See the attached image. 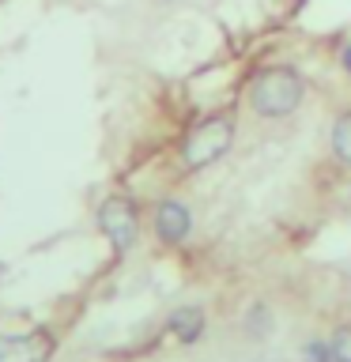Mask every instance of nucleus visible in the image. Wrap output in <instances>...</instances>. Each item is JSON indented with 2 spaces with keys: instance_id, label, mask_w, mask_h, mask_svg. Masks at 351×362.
<instances>
[{
  "instance_id": "3",
  "label": "nucleus",
  "mask_w": 351,
  "mask_h": 362,
  "mask_svg": "<svg viewBox=\"0 0 351 362\" xmlns=\"http://www.w3.org/2000/svg\"><path fill=\"white\" fill-rule=\"evenodd\" d=\"M98 226H102V234L113 242L117 253H129L132 242H136V208H132V200L110 197L98 208Z\"/></svg>"
},
{
  "instance_id": "5",
  "label": "nucleus",
  "mask_w": 351,
  "mask_h": 362,
  "mask_svg": "<svg viewBox=\"0 0 351 362\" xmlns=\"http://www.w3.org/2000/svg\"><path fill=\"white\" fill-rule=\"evenodd\" d=\"M192 230V215L189 208L181 200H163L155 208V234H159V242H166V245H178V242H185Z\"/></svg>"
},
{
  "instance_id": "7",
  "label": "nucleus",
  "mask_w": 351,
  "mask_h": 362,
  "mask_svg": "<svg viewBox=\"0 0 351 362\" xmlns=\"http://www.w3.org/2000/svg\"><path fill=\"white\" fill-rule=\"evenodd\" d=\"M333 151H336L340 163L351 166V113H344V117L336 121V129H333Z\"/></svg>"
},
{
  "instance_id": "4",
  "label": "nucleus",
  "mask_w": 351,
  "mask_h": 362,
  "mask_svg": "<svg viewBox=\"0 0 351 362\" xmlns=\"http://www.w3.org/2000/svg\"><path fill=\"white\" fill-rule=\"evenodd\" d=\"M50 332H23V336H0V362H45L53 355Z\"/></svg>"
},
{
  "instance_id": "9",
  "label": "nucleus",
  "mask_w": 351,
  "mask_h": 362,
  "mask_svg": "<svg viewBox=\"0 0 351 362\" xmlns=\"http://www.w3.org/2000/svg\"><path fill=\"white\" fill-rule=\"evenodd\" d=\"M328 358H333V347H325L321 339L306 344V362H328Z\"/></svg>"
},
{
  "instance_id": "10",
  "label": "nucleus",
  "mask_w": 351,
  "mask_h": 362,
  "mask_svg": "<svg viewBox=\"0 0 351 362\" xmlns=\"http://www.w3.org/2000/svg\"><path fill=\"white\" fill-rule=\"evenodd\" d=\"M344 68H347V72H351V45H347V49H344Z\"/></svg>"
},
{
  "instance_id": "8",
  "label": "nucleus",
  "mask_w": 351,
  "mask_h": 362,
  "mask_svg": "<svg viewBox=\"0 0 351 362\" xmlns=\"http://www.w3.org/2000/svg\"><path fill=\"white\" fill-rule=\"evenodd\" d=\"M328 347H333V362H351V325L340 328Z\"/></svg>"
},
{
  "instance_id": "6",
  "label": "nucleus",
  "mask_w": 351,
  "mask_h": 362,
  "mask_svg": "<svg viewBox=\"0 0 351 362\" xmlns=\"http://www.w3.org/2000/svg\"><path fill=\"white\" fill-rule=\"evenodd\" d=\"M166 328L181 339V344H197L200 332H204V310H197V305H181V310L170 313Z\"/></svg>"
},
{
  "instance_id": "2",
  "label": "nucleus",
  "mask_w": 351,
  "mask_h": 362,
  "mask_svg": "<svg viewBox=\"0 0 351 362\" xmlns=\"http://www.w3.org/2000/svg\"><path fill=\"white\" fill-rule=\"evenodd\" d=\"M231 144H234V117L212 113L200 124H192V132L181 144V158H185V166L197 170V166H208L215 158H223Z\"/></svg>"
},
{
  "instance_id": "1",
  "label": "nucleus",
  "mask_w": 351,
  "mask_h": 362,
  "mask_svg": "<svg viewBox=\"0 0 351 362\" xmlns=\"http://www.w3.org/2000/svg\"><path fill=\"white\" fill-rule=\"evenodd\" d=\"M306 95V83L302 76L287 64H276V68H265L253 87H249V102L260 117H287V113L299 110V102Z\"/></svg>"
}]
</instances>
